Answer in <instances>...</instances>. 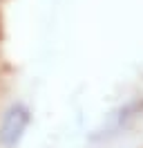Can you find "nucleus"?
I'll return each instance as SVG.
<instances>
[{
  "instance_id": "obj_1",
  "label": "nucleus",
  "mask_w": 143,
  "mask_h": 148,
  "mask_svg": "<svg viewBox=\"0 0 143 148\" xmlns=\"http://www.w3.org/2000/svg\"><path fill=\"white\" fill-rule=\"evenodd\" d=\"M27 126H29V110L20 103L11 106L0 123V144L7 148H14L20 141V137L25 135Z\"/></svg>"
}]
</instances>
